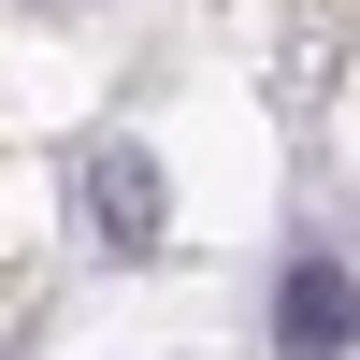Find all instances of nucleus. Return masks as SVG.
Returning <instances> with one entry per match:
<instances>
[{"mask_svg": "<svg viewBox=\"0 0 360 360\" xmlns=\"http://www.w3.org/2000/svg\"><path fill=\"white\" fill-rule=\"evenodd\" d=\"M86 202H101L86 231H101L115 259H144V245H159V159H130V144H101V159H86Z\"/></svg>", "mask_w": 360, "mask_h": 360, "instance_id": "f03ea898", "label": "nucleus"}, {"mask_svg": "<svg viewBox=\"0 0 360 360\" xmlns=\"http://www.w3.org/2000/svg\"><path fill=\"white\" fill-rule=\"evenodd\" d=\"M346 332H360V274H346V259H288L274 346H288V360H346Z\"/></svg>", "mask_w": 360, "mask_h": 360, "instance_id": "f257e3e1", "label": "nucleus"}]
</instances>
